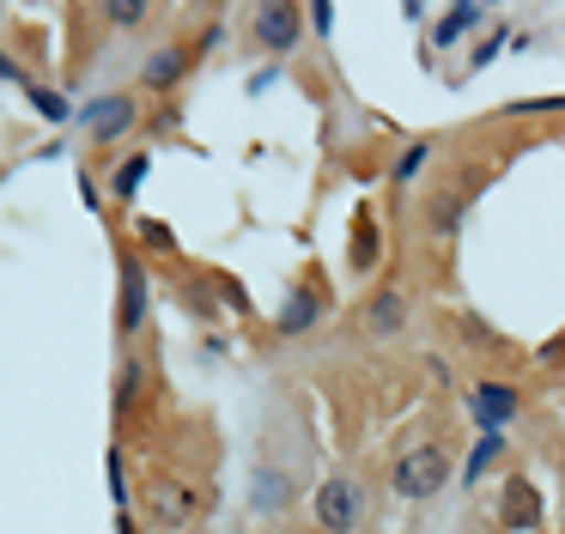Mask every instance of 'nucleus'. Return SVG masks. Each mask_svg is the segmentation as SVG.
<instances>
[{"instance_id":"nucleus-1","label":"nucleus","mask_w":565,"mask_h":534,"mask_svg":"<svg viewBox=\"0 0 565 534\" xmlns=\"http://www.w3.org/2000/svg\"><path fill=\"white\" fill-rule=\"evenodd\" d=\"M444 480H450V456H444L438 444L402 449V456H395V468H390L395 498H431V492H444Z\"/></svg>"},{"instance_id":"nucleus-2","label":"nucleus","mask_w":565,"mask_h":534,"mask_svg":"<svg viewBox=\"0 0 565 534\" xmlns=\"http://www.w3.org/2000/svg\"><path fill=\"white\" fill-rule=\"evenodd\" d=\"M249 36H256L268 55H292V49L305 43V12H298L292 0H268V7L249 12Z\"/></svg>"},{"instance_id":"nucleus-3","label":"nucleus","mask_w":565,"mask_h":534,"mask_svg":"<svg viewBox=\"0 0 565 534\" xmlns=\"http://www.w3.org/2000/svg\"><path fill=\"white\" fill-rule=\"evenodd\" d=\"M359 516H365V492H359V480H322L317 485V522L329 534H353Z\"/></svg>"},{"instance_id":"nucleus-4","label":"nucleus","mask_w":565,"mask_h":534,"mask_svg":"<svg viewBox=\"0 0 565 534\" xmlns=\"http://www.w3.org/2000/svg\"><path fill=\"white\" fill-rule=\"evenodd\" d=\"M499 528H511V534L541 528V492L523 480V473H511V480H504V498H499Z\"/></svg>"},{"instance_id":"nucleus-5","label":"nucleus","mask_w":565,"mask_h":534,"mask_svg":"<svg viewBox=\"0 0 565 534\" xmlns=\"http://www.w3.org/2000/svg\"><path fill=\"white\" fill-rule=\"evenodd\" d=\"M407 328V291L402 286H383L377 298L365 303V334L371 340H395Z\"/></svg>"},{"instance_id":"nucleus-6","label":"nucleus","mask_w":565,"mask_h":534,"mask_svg":"<svg viewBox=\"0 0 565 534\" xmlns=\"http://www.w3.org/2000/svg\"><path fill=\"white\" fill-rule=\"evenodd\" d=\"M140 322H147V267L128 255L122 261V316H116V328H122V340L128 334H140Z\"/></svg>"},{"instance_id":"nucleus-7","label":"nucleus","mask_w":565,"mask_h":534,"mask_svg":"<svg viewBox=\"0 0 565 534\" xmlns=\"http://www.w3.org/2000/svg\"><path fill=\"white\" fill-rule=\"evenodd\" d=\"M128 121H135V97H98V104L86 109L92 140H116V134H128Z\"/></svg>"},{"instance_id":"nucleus-8","label":"nucleus","mask_w":565,"mask_h":534,"mask_svg":"<svg viewBox=\"0 0 565 534\" xmlns=\"http://www.w3.org/2000/svg\"><path fill=\"white\" fill-rule=\"evenodd\" d=\"M183 67H189V55L177 43H159L147 55V67H140V85H147V92H171L177 79H183Z\"/></svg>"},{"instance_id":"nucleus-9","label":"nucleus","mask_w":565,"mask_h":534,"mask_svg":"<svg viewBox=\"0 0 565 534\" xmlns=\"http://www.w3.org/2000/svg\"><path fill=\"white\" fill-rule=\"evenodd\" d=\"M516 413V388H504V383H480L475 388V419H480V431H504V419Z\"/></svg>"},{"instance_id":"nucleus-10","label":"nucleus","mask_w":565,"mask_h":534,"mask_svg":"<svg viewBox=\"0 0 565 534\" xmlns=\"http://www.w3.org/2000/svg\"><path fill=\"white\" fill-rule=\"evenodd\" d=\"M286 498H292V485H286L280 468H262L256 480H249V510H256V516H274V510H286Z\"/></svg>"},{"instance_id":"nucleus-11","label":"nucleus","mask_w":565,"mask_h":534,"mask_svg":"<svg viewBox=\"0 0 565 534\" xmlns=\"http://www.w3.org/2000/svg\"><path fill=\"white\" fill-rule=\"evenodd\" d=\"M317 310H322V303H317V291H310V286H298L292 298H286V310H280V334H305V328L317 322Z\"/></svg>"},{"instance_id":"nucleus-12","label":"nucleus","mask_w":565,"mask_h":534,"mask_svg":"<svg viewBox=\"0 0 565 534\" xmlns=\"http://www.w3.org/2000/svg\"><path fill=\"white\" fill-rule=\"evenodd\" d=\"M468 24H480V7H468V0H462V7H450V12L438 19V31H431V49H450L456 36L468 31Z\"/></svg>"},{"instance_id":"nucleus-13","label":"nucleus","mask_w":565,"mask_h":534,"mask_svg":"<svg viewBox=\"0 0 565 534\" xmlns=\"http://www.w3.org/2000/svg\"><path fill=\"white\" fill-rule=\"evenodd\" d=\"M147 170H152V158H147V152L122 158V170H116L110 194H116V201H135V194H140V182H147Z\"/></svg>"},{"instance_id":"nucleus-14","label":"nucleus","mask_w":565,"mask_h":534,"mask_svg":"<svg viewBox=\"0 0 565 534\" xmlns=\"http://www.w3.org/2000/svg\"><path fill=\"white\" fill-rule=\"evenodd\" d=\"M189 504H195V498H189L183 485H159V492H152V510H159L164 522H183V516H189Z\"/></svg>"},{"instance_id":"nucleus-15","label":"nucleus","mask_w":565,"mask_h":534,"mask_svg":"<svg viewBox=\"0 0 565 534\" xmlns=\"http://www.w3.org/2000/svg\"><path fill=\"white\" fill-rule=\"evenodd\" d=\"M140 383H147V364H140V359H122V383H116V413H128V407H135Z\"/></svg>"},{"instance_id":"nucleus-16","label":"nucleus","mask_w":565,"mask_h":534,"mask_svg":"<svg viewBox=\"0 0 565 534\" xmlns=\"http://www.w3.org/2000/svg\"><path fill=\"white\" fill-rule=\"evenodd\" d=\"M377 267V231H371V218H359V243H353V274H371Z\"/></svg>"},{"instance_id":"nucleus-17","label":"nucleus","mask_w":565,"mask_h":534,"mask_svg":"<svg viewBox=\"0 0 565 534\" xmlns=\"http://www.w3.org/2000/svg\"><path fill=\"white\" fill-rule=\"evenodd\" d=\"M135 231H140V243H147V249H159V255H171V249H177V231L164 225V218H140Z\"/></svg>"},{"instance_id":"nucleus-18","label":"nucleus","mask_w":565,"mask_h":534,"mask_svg":"<svg viewBox=\"0 0 565 534\" xmlns=\"http://www.w3.org/2000/svg\"><path fill=\"white\" fill-rule=\"evenodd\" d=\"M426 152H431L426 140H414V146H407V152L395 158V182H414V177H419V164H426Z\"/></svg>"},{"instance_id":"nucleus-19","label":"nucleus","mask_w":565,"mask_h":534,"mask_svg":"<svg viewBox=\"0 0 565 534\" xmlns=\"http://www.w3.org/2000/svg\"><path fill=\"white\" fill-rule=\"evenodd\" d=\"M456 218H462V201H450V194H444V201H431V225H438L444 237L456 231Z\"/></svg>"},{"instance_id":"nucleus-20","label":"nucleus","mask_w":565,"mask_h":534,"mask_svg":"<svg viewBox=\"0 0 565 534\" xmlns=\"http://www.w3.org/2000/svg\"><path fill=\"white\" fill-rule=\"evenodd\" d=\"M25 92H31V104H38V109H43V116H50V121H67V97H50V92H43V85H25Z\"/></svg>"},{"instance_id":"nucleus-21","label":"nucleus","mask_w":565,"mask_h":534,"mask_svg":"<svg viewBox=\"0 0 565 534\" xmlns=\"http://www.w3.org/2000/svg\"><path fill=\"white\" fill-rule=\"evenodd\" d=\"M541 109H565V97H535V104H511V116H541Z\"/></svg>"},{"instance_id":"nucleus-22","label":"nucleus","mask_w":565,"mask_h":534,"mask_svg":"<svg viewBox=\"0 0 565 534\" xmlns=\"http://www.w3.org/2000/svg\"><path fill=\"white\" fill-rule=\"evenodd\" d=\"M147 19V7H135V0H122V7H110V24H140Z\"/></svg>"},{"instance_id":"nucleus-23","label":"nucleus","mask_w":565,"mask_h":534,"mask_svg":"<svg viewBox=\"0 0 565 534\" xmlns=\"http://www.w3.org/2000/svg\"><path fill=\"white\" fill-rule=\"evenodd\" d=\"M310 24H317V31H334V7H310Z\"/></svg>"}]
</instances>
